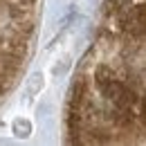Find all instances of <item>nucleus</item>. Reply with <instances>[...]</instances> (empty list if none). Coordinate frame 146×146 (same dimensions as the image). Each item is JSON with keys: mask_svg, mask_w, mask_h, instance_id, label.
I'll use <instances>...</instances> for the list:
<instances>
[{"mask_svg": "<svg viewBox=\"0 0 146 146\" xmlns=\"http://www.w3.org/2000/svg\"><path fill=\"white\" fill-rule=\"evenodd\" d=\"M14 135H18V137H27L29 133H32V124L27 121V119H23V117H18V119H14Z\"/></svg>", "mask_w": 146, "mask_h": 146, "instance_id": "f03ea898", "label": "nucleus"}, {"mask_svg": "<svg viewBox=\"0 0 146 146\" xmlns=\"http://www.w3.org/2000/svg\"><path fill=\"white\" fill-rule=\"evenodd\" d=\"M40 90H43V74H40V72H34L32 76H29V81H27V97H29V99H34Z\"/></svg>", "mask_w": 146, "mask_h": 146, "instance_id": "f257e3e1", "label": "nucleus"}, {"mask_svg": "<svg viewBox=\"0 0 146 146\" xmlns=\"http://www.w3.org/2000/svg\"><path fill=\"white\" fill-rule=\"evenodd\" d=\"M65 68H68V58H63V61H61V65H56V68H54V74L65 72Z\"/></svg>", "mask_w": 146, "mask_h": 146, "instance_id": "7ed1b4c3", "label": "nucleus"}]
</instances>
